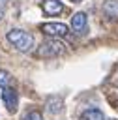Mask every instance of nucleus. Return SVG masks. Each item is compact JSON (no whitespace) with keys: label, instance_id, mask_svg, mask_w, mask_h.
<instances>
[{"label":"nucleus","instance_id":"nucleus-1","mask_svg":"<svg viewBox=\"0 0 118 120\" xmlns=\"http://www.w3.org/2000/svg\"><path fill=\"white\" fill-rule=\"evenodd\" d=\"M7 41L21 52H28L34 49V36L26 30H21V28H13L7 32Z\"/></svg>","mask_w":118,"mask_h":120},{"label":"nucleus","instance_id":"nucleus-2","mask_svg":"<svg viewBox=\"0 0 118 120\" xmlns=\"http://www.w3.org/2000/svg\"><path fill=\"white\" fill-rule=\"evenodd\" d=\"M64 52H66V47L58 38H47L37 47V56L39 58H56V56H62Z\"/></svg>","mask_w":118,"mask_h":120},{"label":"nucleus","instance_id":"nucleus-3","mask_svg":"<svg viewBox=\"0 0 118 120\" xmlns=\"http://www.w3.org/2000/svg\"><path fill=\"white\" fill-rule=\"evenodd\" d=\"M41 32L49 38H64L67 34V26L64 22H45L41 24Z\"/></svg>","mask_w":118,"mask_h":120},{"label":"nucleus","instance_id":"nucleus-4","mask_svg":"<svg viewBox=\"0 0 118 120\" xmlns=\"http://www.w3.org/2000/svg\"><path fill=\"white\" fill-rule=\"evenodd\" d=\"M2 101H4V105H6V109H7L9 112H15V111H17V105H19V96H17L15 88L6 86V88L2 90Z\"/></svg>","mask_w":118,"mask_h":120},{"label":"nucleus","instance_id":"nucleus-5","mask_svg":"<svg viewBox=\"0 0 118 120\" xmlns=\"http://www.w3.org/2000/svg\"><path fill=\"white\" fill-rule=\"evenodd\" d=\"M71 30H73L75 34H79V36H82V34H86V32H88L86 13H82V11L73 13V17H71Z\"/></svg>","mask_w":118,"mask_h":120},{"label":"nucleus","instance_id":"nucleus-6","mask_svg":"<svg viewBox=\"0 0 118 120\" xmlns=\"http://www.w3.org/2000/svg\"><path fill=\"white\" fill-rule=\"evenodd\" d=\"M45 109H47V112H51V114H58V112L64 109V99H62V96H56V94L47 96V99H45Z\"/></svg>","mask_w":118,"mask_h":120},{"label":"nucleus","instance_id":"nucleus-7","mask_svg":"<svg viewBox=\"0 0 118 120\" xmlns=\"http://www.w3.org/2000/svg\"><path fill=\"white\" fill-rule=\"evenodd\" d=\"M62 9H64V4H62L60 0H43V11H45V15L54 17V15H58Z\"/></svg>","mask_w":118,"mask_h":120},{"label":"nucleus","instance_id":"nucleus-8","mask_svg":"<svg viewBox=\"0 0 118 120\" xmlns=\"http://www.w3.org/2000/svg\"><path fill=\"white\" fill-rule=\"evenodd\" d=\"M103 13L111 21H118V0H105L103 2Z\"/></svg>","mask_w":118,"mask_h":120},{"label":"nucleus","instance_id":"nucleus-9","mask_svg":"<svg viewBox=\"0 0 118 120\" xmlns=\"http://www.w3.org/2000/svg\"><path fill=\"white\" fill-rule=\"evenodd\" d=\"M81 120H105V116L99 109H86L81 114Z\"/></svg>","mask_w":118,"mask_h":120},{"label":"nucleus","instance_id":"nucleus-10","mask_svg":"<svg viewBox=\"0 0 118 120\" xmlns=\"http://www.w3.org/2000/svg\"><path fill=\"white\" fill-rule=\"evenodd\" d=\"M7 84H9V73L0 69V88H6Z\"/></svg>","mask_w":118,"mask_h":120},{"label":"nucleus","instance_id":"nucleus-11","mask_svg":"<svg viewBox=\"0 0 118 120\" xmlns=\"http://www.w3.org/2000/svg\"><path fill=\"white\" fill-rule=\"evenodd\" d=\"M22 120H43V116H41V112L39 111H30V112H26L24 114V118Z\"/></svg>","mask_w":118,"mask_h":120},{"label":"nucleus","instance_id":"nucleus-12","mask_svg":"<svg viewBox=\"0 0 118 120\" xmlns=\"http://www.w3.org/2000/svg\"><path fill=\"white\" fill-rule=\"evenodd\" d=\"M6 4H7V0H0V8H4Z\"/></svg>","mask_w":118,"mask_h":120},{"label":"nucleus","instance_id":"nucleus-13","mask_svg":"<svg viewBox=\"0 0 118 120\" xmlns=\"http://www.w3.org/2000/svg\"><path fill=\"white\" fill-rule=\"evenodd\" d=\"M71 2H73V4H79V2H82V0H71Z\"/></svg>","mask_w":118,"mask_h":120},{"label":"nucleus","instance_id":"nucleus-14","mask_svg":"<svg viewBox=\"0 0 118 120\" xmlns=\"http://www.w3.org/2000/svg\"><path fill=\"white\" fill-rule=\"evenodd\" d=\"M2 15H4V11H2V8H0V21H2Z\"/></svg>","mask_w":118,"mask_h":120}]
</instances>
